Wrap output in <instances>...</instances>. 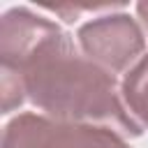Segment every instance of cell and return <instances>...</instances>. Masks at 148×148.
<instances>
[{
    "label": "cell",
    "instance_id": "277c9868",
    "mask_svg": "<svg viewBox=\"0 0 148 148\" xmlns=\"http://www.w3.org/2000/svg\"><path fill=\"white\" fill-rule=\"evenodd\" d=\"M62 28L46 16H39L30 7H14L2 14L0 21V60L2 69L21 72L49 42H53Z\"/></svg>",
    "mask_w": 148,
    "mask_h": 148
},
{
    "label": "cell",
    "instance_id": "7a4b0ae2",
    "mask_svg": "<svg viewBox=\"0 0 148 148\" xmlns=\"http://www.w3.org/2000/svg\"><path fill=\"white\" fill-rule=\"evenodd\" d=\"M2 148H130V143L111 127L18 113L2 132Z\"/></svg>",
    "mask_w": 148,
    "mask_h": 148
},
{
    "label": "cell",
    "instance_id": "5b68a950",
    "mask_svg": "<svg viewBox=\"0 0 148 148\" xmlns=\"http://www.w3.org/2000/svg\"><path fill=\"white\" fill-rule=\"evenodd\" d=\"M120 97L130 116L141 127H148V53L123 76Z\"/></svg>",
    "mask_w": 148,
    "mask_h": 148
},
{
    "label": "cell",
    "instance_id": "3957f363",
    "mask_svg": "<svg viewBox=\"0 0 148 148\" xmlns=\"http://www.w3.org/2000/svg\"><path fill=\"white\" fill-rule=\"evenodd\" d=\"M76 39L83 56L109 74H127L146 56V30L125 12H111L86 21Z\"/></svg>",
    "mask_w": 148,
    "mask_h": 148
},
{
    "label": "cell",
    "instance_id": "8992f818",
    "mask_svg": "<svg viewBox=\"0 0 148 148\" xmlns=\"http://www.w3.org/2000/svg\"><path fill=\"white\" fill-rule=\"evenodd\" d=\"M136 18H139L141 28H143L146 35H148V2H139V5H136Z\"/></svg>",
    "mask_w": 148,
    "mask_h": 148
},
{
    "label": "cell",
    "instance_id": "6da1fadb",
    "mask_svg": "<svg viewBox=\"0 0 148 148\" xmlns=\"http://www.w3.org/2000/svg\"><path fill=\"white\" fill-rule=\"evenodd\" d=\"M9 72V69H2ZM25 99L49 118L111 127L123 136H139L141 125L123 104L116 76L74 51L72 37L62 30L21 72Z\"/></svg>",
    "mask_w": 148,
    "mask_h": 148
}]
</instances>
